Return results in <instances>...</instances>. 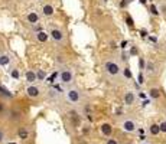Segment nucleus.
<instances>
[{"instance_id": "1", "label": "nucleus", "mask_w": 166, "mask_h": 144, "mask_svg": "<svg viewBox=\"0 0 166 144\" xmlns=\"http://www.w3.org/2000/svg\"><path fill=\"white\" fill-rule=\"evenodd\" d=\"M64 98H65V102L66 104L75 107V105L82 104V101H84V92L80 88H77V87H71V88H68L65 91Z\"/></svg>"}, {"instance_id": "2", "label": "nucleus", "mask_w": 166, "mask_h": 144, "mask_svg": "<svg viewBox=\"0 0 166 144\" xmlns=\"http://www.w3.org/2000/svg\"><path fill=\"white\" fill-rule=\"evenodd\" d=\"M122 71L123 69H122L120 63H118L117 61H114V59H108V61L104 62V72H106V75L108 78H111V79H116V78L120 77Z\"/></svg>"}, {"instance_id": "3", "label": "nucleus", "mask_w": 166, "mask_h": 144, "mask_svg": "<svg viewBox=\"0 0 166 144\" xmlns=\"http://www.w3.org/2000/svg\"><path fill=\"white\" fill-rule=\"evenodd\" d=\"M75 79V74H74V71L71 69V68H62L59 71V82L62 85H71L74 82Z\"/></svg>"}, {"instance_id": "4", "label": "nucleus", "mask_w": 166, "mask_h": 144, "mask_svg": "<svg viewBox=\"0 0 166 144\" xmlns=\"http://www.w3.org/2000/svg\"><path fill=\"white\" fill-rule=\"evenodd\" d=\"M61 97H62V91L58 87H52L46 91V100L52 104H58L61 101Z\"/></svg>"}, {"instance_id": "5", "label": "nucleus", "mask_w": 166, "mask_h": 144, "mask_svg": "<svg viewBox=\"0 0 166 144\" xmlns=\"http://www.w3.org/2000/svg\"><path fill=\"white\" fill-rule=\"evenodd\" d=\"M49 36H51V39L54 40V43H58V45L65 43V33H64L61 29H58V28H51Z\"/></svg>"}, {"instance_id": "6", "label": "nucleus", "mask_w": 166, "mask_h": 144, "mask_svg": "<svg viewBox=\"0 0 166 144\" xmlns=\"http://www.w3.org/2000/svg\"><path fill=\"white\" fill-rule=\"evenodd\" d=\"M26 95L29 98H32V100H36V98H39L42 95V88L35 85V84L33 85H28L26 87Z\"/></svg>"}, {"instance_id": "7", "label": "nucleus", "mask_w": 166, "mask_h": 144, "mask_svg": "<svg viewBox=\"0 0 166 144\" xmlns=\"http://www.w3.org/2000/svg\"><path fill=\"white\" fill-rule=\"evenodd\" d=\"M122 130L126 131V133H134L137 130V124H136L134 120L126 118V120H123V121H122Z\"/></svg>"}, {"instance_id": "8", "label": "nucleus", "mask_w": 166, "mask_h": 144, "mask_svg": "<svg viewBox=\"0 0 166 144\" xmlns=\"http://www.w3.org/2000/svg\"><path fill=\"white\" fill-rule=\"evenodd\" d=\"M41 12H42V15H43L45 17H51V16H54V13H55V7H54L51 3H45V5H42Z\"/></svg>"}, {"instance_id": "9", "label": "nucleus", "mask_w": 166, "mask_h": 144, "mask_svg": "<svg viewBox=\"0 0 166 144\" xmlns=\"http://www.w3.org/2000/svg\"><path fill=\"white\" fill-rule=\"evenodd\" d=\"M25 79L29 85H33L36 81H38V75H36V71H32V69H28L25 72Z\"/></svg>"}, {"instance_id": "10", "label": "nucleus", "mask_w": 166, "mask_h": 144, "mask_svg": "<svg viewBox=\"0 0 166 144\" xmlns=\"http://www.w3.org/2000/svg\"><path fill=\"white\" fill-rule=\"evenodd\" d=\"M13 63V56L10 54H0V66H9Z\"/></svg>"}, {"instance_id": "11", "label": "nucleus", "mask_w": 166, "mask_h": 144, "mask_svg": "<svg viewBox=\"0 0 166 144\" xmlns=\"http://www.w3.org/2000/svg\"><path fill=\"white\" fill-rule=\"evenodd\" d=\"M35 38H36V40L38 42H41V43H46L49 40V32H45V30H39V32H36L35 33Z\"/></svg>"}, {"instance_id": "12", "label": "nucleus", "mask_w": 166, "mask_h": 144, "mask_svg": "<svg viewBox=\"0 0 166 144\" xmlns=\"http://www.w3.org/2000/svg\"><path fill=\"white\" fill-rule=\"evenodd\" d=\"M123 101H124L126 105H133V104L136 102V94H134L133 91H127V92L124 94Z\"/></svg>"}, {"instance_id": "13", "label": "nucleus", "mask_w": 166, "mask_h": 144, "mask_svg": "<svg viewBox=\"0 0 166 144\" xmlns=\"http://www.w3.org/2000/svg\"><path fill=\"white\" fill-rule=\"evenodd\" d=\"M100 131H101V134H103V135L110 137V135L113 134V127H111L108 123H104V124H101V126H100Z\"/></svg>"}, {"instance_id": "14", "label": "nucleus", "mask_w": 166, "mask_h": 144, "mask_svg": "<svg viewBox=\"0 0 166 144\" xmlns=\"http://www.w3.org/2000/svg\"><path fill=\"white\" fill-rule=\"evenodd\" d=\"M39 15H38V12H29L28 15H26V20L29 22V23H32V25H36V23L39 22Z\"/></svg>"}, {"instance_id": "15", "label": "nucleus", "mask_w": 166, "mask_h": 144, "mask_svg": "<svg viewBox=\"0 0 166 144\" xmlns=\"http://www.w3.org/2000/svg\"><path fill=\"white\" fill-rule=\"evenodd\" d=\"M145 72H146L147 75L156 74V65H155L152 61H147V62H146V66H145Z\"/></svg>"}, {"instance_id": "16", "label": "nucleus", "mask_w": 166, "mask_h": 144, "mask_svg": "<svg viewBox=\"0 0 166 144\" xmlns=\"http://www.w3.org/2000/svg\"><path fill=\"white\" fill-rule=\"evenodd\" d=\"M22 118V112L19 110H10L9 111V120H12V121H17V120Z\"/></svg>"}, {"instance_id": "17", "label": "nucleus", "mask_w": 166, "mask_h": 144, "mask_svg": "<svg viewBox=\"0 0 166 144\" xmlns=\"http://www.w3.org/2000/svg\"><path fill=\"white\" fill-rule=\"evenodd\" d=\"M17 135H19L22 140H26V138L29 137V130H28L26 127H19V130H17Z\"/></svg>"}, {"instance_id": "18", "label": "nucleus", "mask_w": 166, "mask_h": 144, "mask_svg": "<svg viewBox=\"0 0 166 144\" xmlns=\"http://www.w3.org/2000/svg\"><path fill=\"white\" fill-rule=\"evenodd\" d=\"M0 95H3V97H6V98H13V94L7 88H5L3 85H0Z\"/></svg>"}, {"instance_id": "19", "label": "nucleus", "mask_w": 166, "mask_h": 144, "mask_svg": "<svg viewBox=\"0 0 166 144\" xmlns=\"http://www.w3.org/2000/svg\"><path fill=\"white\" fill-rule=\"evenodd\" d=\"M149 133H150L152 135H157V134L160 133V127H159V124H150V127H149Z\"/></svg>"}, {"instance_id": "20", "label": "nucleus", "mask_w": 166, "mask_h": 144, "mask_svg": "<svg viewBox=\"0 0 166 144\" xmlns=\"http://www.w3.org/2000/svg\"><path fill=\"white\" fill-rule=\"evenodd\" d=\"M149 97L153 98V100H157V98L160 97V91H159L157 88H152V89L149 91Z\"/></svg>"}, {"instance_id": "21", "label": "nucleus", "mask_w": 166, "mask_h": 144, "mask_svg": "<svg viewBox=\"0 0 166 144\" xmlns=\"http://www.w3.org/2000/svg\"><path fill=\"white\" fill-rule=\"evenodd\" d=\"M10 77L13 79H20V72H19V69H16V68L10 69Z\"/></svg>"}, {"instance_id": "22", "label": "nucleus", "mask_w": 166, "mask_h": 144, "mask_svg": "<svg viewBox=\"0 0 166 144\" xmlns=\"http://www.w3.org/2000/svg\"><path fill=\"white\" fill-rule=\"evenodd\" d=\"M36 75H38V81H43L46 78V72L43 69H39V71H36Z\"/></svg>"}, {"instance_id": "23", "label": "nucleus", "mask_w": 166, "mask_h": 144, "mask_svg": "<svg viewBox=\"0 0 166 144\" xmlns=\"http://www.w3.org/2000/svg\"><path fill=\"white\" fill-rule=\"evenodd\" d=\"M143 82H145V74H143V71H141V72H139V75H137V84L141 85Z\"/></svg>"}, {"instance_id": "24", "label": "nucleus", "mask_w": 166, "mask_h": 144, "mask_svg": "<svg viewBox=\"0 0 166 144\" xmlns=\"http://www.w3.org/2000/svg\"><path fill=\"white\" fill-rule=\"evenodd\" d=\"M91 105H88V104H85L84 105V115H87V117H90L91 115Z\"/></svg>"}, {"instance_id": "25", "label": "nucleus", "mask_w": 166, "mask_h": 144, "mask_svg": "<svg viewBox=\"0 0 166 144\" xmlns=\"http://www.w3.org/2000/svg\"><path fill=\"white\" fill-rule=\"evenodd\" d=\"M159 127H160V133H166V120L159 123Z\"/></svg>"}, {"instance_id": "26", "label": "nucleus", "mask_w": 166, "mask_h": 144, "mask_svg": "<svg viewBox=\"0 0 166 144\" xmlns=\"http://www.w3.org/2000/svg\"><path fill=\"white\" fill-rule=\"evenodd\" d=\"M56 78H59V74H56V72H54V74H52V75H51V77H49V79H48V81H49V82H51V84H54V82H55V79H56Z\"/></svg>"}, {"instance_id": "27", "label": "nucleus", "mask_w": 166, "mask_h": 144, "mask_svg": "<svg viewBox=\"0 0 166 144\" xmlns=\"http://www.w3.org/2000/svg\"><path fill=\"white\" fill-rule=\"evenodd\" d=\"M123 75H124L127 79H130V78H131V72H130V69H129V68H124V71H123Z\"/></svg>"}, {"instance_id": "28", "label": "nucleus", "mask_w": 166, "mask_h": 144, "mask_svg": "<svg viewBox=\"0 0 166 144\" xmlns=\"http://www.w3.org/2000/svg\"><path fill=\"white\" fill-rule=\"evenodd\" d=\"M129 3H130L129 0H122V2H120V5H118V6H120L122 9H126V7L129 6Z\"/></svg>"}, {"instance_id": "29", "label": "nucleus", "mask_w": 166, "mask_h": 144, "mask_svg": "<svg viewBox=\"0 0 166 144\" xmlns=\"http://www.w3.org/2000/svg\"><path fill=\"white\" fill-rule=\"evenodd\" d=\"M5 138H6V134H5L3 128H0V144L5 143Z\"/></svg>"}, {"instance_id": "30", "label": "nucleus", "mask_w": 166, "mask_h": 144, "mask_svg": "<svg viewBox=\"0 0 166 144\" xmlns=\"http://www.w3.org/2000/svg\"><path fill=\"white\" fill-rule=\"evenodd\" d=\"M106 144H118V141H117L116 138H107Z\"/></svg>"}, {"instance_id": "31", "label": "nucleus", "mask_w": 166, "mask_h": 144, "mask_svg": "<svg viewBox=\"0 0 166 144\" xmlns=\"http://www.w3.org/2000/svg\"><path fill=\"white\" fill-rule=\"evenodd\" d=\"M150 12H152V15H157V13H159L157 9H156V6H153V5L150 6Z\"/></svg>"}, {"instance_id": "32", "label": "nucleus", "mask_w": 166, "mask_h": 144, "mask_svg": "<svg viewBox=\"0 0 166 144\" xmlns=\"http://www.w3.org/2000/svg\"><path fill=\"white\" fill-rule=\"evenodd\" d=\"M6 111V107H5V104L3 102H0V114H3Z\"/></svg>"}, {"instance_id": "33", "label": "nucleus", "mask_w": 166, "mask_h": 144, "mask_svg": "<svg viewBox=\"0 0 166 144\" xmlns=\"http://www.w3.org/2000/svg\"><path fill=\"white\" fill-rule=\"evenodd\" d=\"M126 45H127V42L124 40V42H122V48H126Z\"/></svg>"}, {"instance_id": "34", "label": "nucleus", "mask_w": 166, "mask_h": 144, "mask_svg": "<svg viewBox=\"0 0 166 144\" xmlns=\"http://www.w3.org/2000/svg\"><path fill=\"white\" fill-rule=\"evenodd\" d=\"M141 144H152V143H150V141H143Z\"/></svg>"}, {"instance_id": "35", "label": "nucleus", "mask_w": 166, "mask_h": 144, "mask_svg": "<svg viewBox=\"0 0 166 144\" xmlns=\"http://www.w3.org/2000/svg\"><path fill=\"white\" fill-rule=\"evenodd\" d=\"M140 2H141V3H143V5H145V3H146V0H140Z\"/></svg>"}, {"instance_id": "36", "label": "nucleus", "mask_w": 166, "mask_h": 144, "mask_svg": "<svg viewBox=\"0 0 166 144\" xmlns=\"http://www.w3.org/2000/svg\"><path fill=\"white\" fill-rule=\"evenodd\" d=\"M104 3H107V0H104Z\"/></svg>"}, {"instance_id": "37", "label": "nucleus", "mask_w": 166, "mask_h": 144, "mask_svg": "<svg viewBox=\"0 0 166 144\" xmlns=\"http://www.w3.org/2000/svg\"><path fill=\"white\" fill-rule=\"evenodd\" d=\"M126 144H131V143H126Z\"/></svg>"}, {"instance_id": "38", "label": "nucleus", "mask_w": 166, "mask_h": 144, "mask_svg": "<svg viewBox=\"0 0 166 144\" xmlns=\"http://www.w3.org/2000/svg\"><path fill=\"white\" fill-rule=\"evenodd\" d=\"M129 2H133V0H129Z\"/></svg>"}, {"instance_id": "39", "label": "nucleus", "mask_w": 166, "mask_h": 144, "mask_svg": "<svg viewBox=\"0 0 166 144\" xmlns=\"http://www.w3.org/2000/svg\"><path fill=\"white\" fill-rule=\"evenodd\" d=\"M165 115H166V112H165Z\"/></svg>"}]
</instances>
